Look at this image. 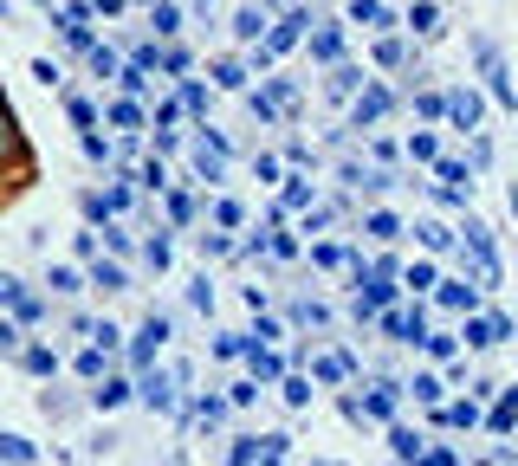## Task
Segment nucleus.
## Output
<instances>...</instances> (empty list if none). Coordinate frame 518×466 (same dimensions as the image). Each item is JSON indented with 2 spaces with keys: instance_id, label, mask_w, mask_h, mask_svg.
Returning a JSON list of instances; mask_svg holds the SVG:
<instances>
[{
  "instance_id": "obj_19",
  "label": "nucleus",
  "mask_w": 518,
  "mask_h": 466,
  "mask_svg": "<svg viewBox=\"0 0 518 466\" xmlns=\"http://www.w3.org/2000/svg\"><path fill=\"white\" fill-rule=\"evenodd\" d=\"M259 33H266V13H259V7H240V13H234V39L259 46Z\"/></svg>"
},
{
  "instance_id": "obj_18",
  "label": "nucleus",
  "mask_w": 518,
  "mask_h": 466,
  "mask_svg": "<svg viewBox=\"0 0 518 466\" xmlns=\"http://www.w3.org/2000/svg\"><path fill=\"white\" fill-rule=\"evenodd\" d=\"M130 395H136V389H130L124 376H104L98 389H91V402H98V408H117V402H130Z\"/></svg>"
},
{
  "instance_id": "obj_45",
  "label": "nucleus",
  "mask_w": 518,
  "mask_h": 466,
  "mask_svg": "<svg viewBox=\"0 0 518 466\" xmlns=\"http://www.w3.org/2000/svg\"><path fill=\"white\" fill-rule=\"evenodd\" d=\"M20 350V318H0V356Z\"/></svg>"
},
{
  "instance_id": "obj_35",
  "label": "nucleus",
  "mask_w": 518,
  "mask_h": 466,
  "mask_svg": "<svg viewBox=\"0 0 518 466\" xmlns=\"http://www.w3.org/2000/svg\"><path fill=\"white\" fill-rule=\"evenodd\" d=\"M149 26H156V33H182V13H175L169 0H156V13H149Z\"/></svg>"
},
{
  "instance_id": "obj_26",
  "label": "nucleus",
  "mask_w": 518,
  "mask_h": 466,
  "mask_svg": "<svg viewBox=\"0 0 518 466\" xmlns=\"http://www.w3.org/2000/svg\"><path fill=\"white\" fill-rule=\"evenodd\" d=\"M136 188H143V195H162V188H169V169H162V162H143V169H136Z\"/></svg>"
},
{
  "instance_id": "obj_53",
  "label": "nucleus",
  "mask_w": 518,
  "mask_h": 466,
  "mask_svg": "<svg viewBox=\"0 0 518 466\" xmlns=\"http://www.w3.org/2000/svg\"><path fill=\"white\" fill-rule=\"evenodd\" d=\"M33 78H39V85H65V78H59V65H52V59H33Z\"/></svg>"
},
{
  "instance_id": "obj_47",
  "label": "nucleus",
  "mask_w": 518,
  "mask_h": 466,
  "mask_svg": "<svg viewBox=\"0 0 518 466\" xmlns=\"http://www.w3.org/2000/svg\"><path fill=\"white\" fill-rule=\"evenodd\" d=\"M415 111H421V117H447V98H441V91H421Z\"/></svg>"
},
{
  "instance_id": "obj_25",
  "label": "nucleus",
  "mask_w": 518,
  "mask_h": 466,
  "mask_svg": "<svg viewBox=\"0 0 518 466\" xmlns=\"http://www.w3.org/2000/svg\"><path fill=\"white\" fill-rule=\"evenodd\" d=\"M20 363L33 369V376H52V369H59V356H52L46 344H26V350H20Z\"/></svg>"
},
{
  "instance_id": "obj_34",
  "label": "nucleus",
  "mask_w": 518,
  "mask_h": 466,
  "mask_svg": "<svg viewBox=\"0 0 518 466\" xmlns=\"http://www.w3.org/2000/svg\"><path fill=\"white\" fill-rule=\"evenodd\" d=\"M117 85H124V91H130V98H143V91H149V72H143V65H136V59H130V65H124V72H117Z\"/></svg>"
},
{
  "instance_id": "obj_12",
  "label": "nucleus",
  "mask_w": 518,
  "mask_h": 466,
  "mask_svg": "<svg viewBox=\"0 0 518 466\" xmlns=\"http://www.w3.org/2000/svg\"><path fill=\"white\" fill-rule=\"evenodd\" d=\"M402 26H415L421 39H434V33H441V7H434V0H415V7L402 13Z\"/></svg>"
},
{
  "instance_id": "obj_1",
  "label": "nucleus",
  "mask_w": 518,
  "mask_h": 466,
  "mask_svg": "<svg viewBox=\"0 0 518 466\" xmlns=\"http://www.w3.org/2000/svg\"><path fill=\"white\" fill-rule=\"evenodd\" d=\"M467 46H473V65H480L486 91H493V98L506 104V111H518V91H512V72H506V52H499V46H493V39H486V33H473Z\"/></svg>"
},
{
  "instance_id": "obj_39",
  "label": "nucleus",
  "mask_w": 518,
  "mask_h": 466,
  "mask_svg": "<svg viewBox=\"0 0 518 466\" xmlns=\"http://www.w3.org/2000/svg\"><path fill=\"white\" fill-rule=\"evenodd\" d=\"M311 259H318V266H357V259H350L344 246H331V240H324V246H311Z\"/></svg>"
},
{
  "instance_id": "obj_54",
  "label": "nucleus",
  "mask_w": 518,
  "mask_h": 466,
  "mask_svg": "<svg viewBox=\"0 0 518 466\" xmlns=\"http://www.w3.org/2000/svg\"><path fill=\"white\" fill-rule=\"evenodd\" d=\"M201 421H208V428H214V421H227V402H221V395H208V402H201Z\"/></svg>"
},
{
  "instance_id": "obj_48",
  "label": "nucleus",
  "mask_w": 518,
  "mask_h": 466,
  "mask_svg": "<svg viewBox=\"0 0 518 466\" xmlns=\"http://www.w3.org/2000/svg\"><path fill=\"white\" fill-rule=\"evenodd\" d=\"M188 305H195V311H214V285L195 279V285H188Z\"/></svg>"
},
{
  "instance_id": "obj_24",
  "label": "nucleus",
  "mask_w": 518,
  "mask_h": 466,
  "mask_svg": "<svg viewBox=\"0 0 518 466\" xmlns=\"http://www.w3.org/2000/svg\"><path fill=\"white\" fill-rule=\"evenodd\" d=\"M104 363H111V350H104V344H91L85 356H78V376H85V382H104Z\"/></svg>"
},
{
  "instance_id": "obj_14",
  "label": "nucleus",
  "mask_w": 518,
  "mask_h": 466,
  "mask_svg": "<svg viewBox=\"0 0 518 466\" xmlns=\"http://www.w3.org/2000/svg\"><path fill=\"white\" fill-rule=\"evenodd\" d=\"M337 52H344V33H337V26H318V33H311V59L337 65Z\"/></svg>"
},
{
  "instance_id": "obj_23",
  "label": "nucleus",
  "mask_w": 518,
  "mask_h": 466,
  "mask_svg": "<svg viewBox=\"0 0 518 466\" xmlns=\"http://www.w3.org/2000/svg\"><path fill=\"white\" fill-rule=\"evenodd\" d=\"M46 285H52V292H59V298H72V292H85L91 279H78L72 266H52V272H46Z\"/></svg>"
},
{
  "instance_id": "obj_13",
  "label": "nucleus",
  "mask_w": 518,
  "mask_h": 466,
  "mask_svg": "<svg viewBox=\"0 0 518 466\" xmlns=\"http://www.w3.org/2000/svg\"><path fill=\"white\" fill-rule=\"evenodd\" d=\"M434 298H441L447 311H473V305H480V298H473V285H467V279H441V285H434Z\"/></svg>"
},
{
  "instance_id": "obj_38",
  "label": "nucleus",
  "mask_w": 518,
  "mask_h": 466,
  "mask_svg": "<svg viewBox=\"0 0 518 466\" xmlns=\"http://www.w3.org/2000/svg\"><path fill=\"white\" fill-rule=\"evenodd\" d=\"M13 318H20V324H39V318H46V305H39L33 292H20V298H13Z\"/></svg>"
},
{
  "instance_id": "obj_4",
  "label": "nucleus",
  "mask_w": 518,
  "mask_h": 466,
  "mask_svg": "<svg viewBox=\"0 0 518 466\" xmlns=\"http://www.w3.org/2000/svg\"><path fill=\"white\" fill-rule=\"evenodd\" d=\"M136 402L156 408V415H169V408H175V382L162 376V369H143V376H136Z\"/></svg>"
},
{
  "instance_id": "obj_41",
  "label": "nucleus",
  "mask_w": 518,
  "mask_h": 466,
  "mask_svg": "<svg viewBox=\"0 0 518 466\" xmlns=\"http://www.w3.org/2000/svg\"><path fill=\"white\" fill-rule=\"evenodd\" d=\"M91 72H98V78H117V72H124V65H117V52L91 46Z\"/></svg>"
},
{
  "instance_id": "obj_11",
  "label": "nucleus",
  "mask_w": 518,
  "mask_h": 466,
  "mask_svg": "<svg viewBox=\"0 0 518 466\" xmlns=\"http://www.w3.org/2000/svg\"><path fill=\"white\" fill-rule=\"evenodd\" d=\"M350 20H357V26H370V33H389V26H395V13L383 7V0H350Z\"/></svg>"
},
{
  "instance_id": "obj_22",
  "label": "nucleus",
  "mask_w": 518,
  "mask_h": 466,
  "mask_svg": "<svg viewBox=\"0 0 518 466\" xmlns=\"http://www.w3.org/2000/svg\"><path fill=\"white\" fill-rule=\"evenodd\" d=\"M111 123H117L124 136H136V130H143V111H136V98H117V104H111Z\"/></svg>"
},
{
  "instance_id": "obj_58",
  "label": "nucleus",
  "mask_w": 518,
  "mask_h": 466,
  "mask_svg": "<svg viewBox=\"0 0 518 466\" xmlns=\"http://www.w3.org/2000/svg\"><path fill=\"white\" fill-rule=\"evenodd\" d=\"M318 466H331V460H318Z\"/></svg>"
},
{
  "instance_id": "obj_46",
  "label": "nucleus",
  "mask_w": 518,
  "mask_h": 466,
  "mask_svg": "<svg viewBox=\"0 0 518 466\" xmlns=\"http://www.w3.org/2000/svg\"><path fill=\"white\" fill-rule=\"evenodd\" d=\"M182 111H195V117H208V91H201V85H182Z\"/></svg>"
},
{
  "instance_id": "obj_3",
  "label": "nucleus",
  "mask_w": 518,
  "mask_h": 466,
  "mask_svg": "<svg viewBox=\"0 0 518 466\" xmlns=\"http://www.w3.org/2000/svg\"><path fill=\"white\" fill-rule=\"evenodd\" d=\"M389 111H395L389 91H383V85H363V98L350 104V130H376V123H383Z\"/></svg>"
},
{
  "instance_id": "obj_20",
  "label": "nucleus",
  "mask_w": 518,
  "mask_h": 466,
  "mask_svg": "<svg viewBox=\"0 0 518 466\" xmlns=\"http://www.w3.org/2000/svg\"><path fill=\"white\" fill-rule=\"evenodd\" d=\"M0 460H7V466H33L39 454H33V441H20V434H0Z\"/></svg>"
},
{
  "instance_id": "obj_51",
  "label": "nucleus",
  "mask_w": 518,
  "mask_h": 466,
  "mask_svg": "<svg viewBox=\"0 0 518 466\" xmlns=\"http://www.w3.org/2000/svg\"><path fill=\"white\" fill-rule=\"evenodd\" d=\"M214 221H221V227H240L247 214H240V201H214Z\"/></svg>"
},
{
  "instance_id": "obj_43",
  "label": "nucleus",
  "mask_w": 518,
  "mask_h": 466,
  "mask_svg": "<svg viewBox=\"0 0 518 466\" xmlns=\"http://www.w3.org/2000/svg\"><path fill=\"white\" fill-rule=\"evenodd\" d=\"M65 117H72V123H78V130H91V123H98V111H91V104H85V98H65Z\"/></svg>"
},
{
  "instance_id": "obj_29",
  "label": "nucleus",
  "mask_w": 518,
  "mask_h": 466,
  "mask_svg": "<svg viewBox=\"0 0 518 466\" xmlns=\"http://www.w3.org/2000/svg\"><path fill=\"white\" fill-rule=\"evenodd\" d=\"M518 428V389H506V402L493 408V434H512Z\"/></svg>"
},
{
  "instance_id": "obj_52",
  "label": "nucleus",
  "mask_w": 518,
  "mask_h": 466,
  "mask_svg": "<svg viewBox=\"0 0 518 466\" xmlns=\"http://www.w3.org/2000/svg\"><path fill=\"white\" fill-rule=\"evenodd\" d=\"M285 402L305 408V402H311V382H305V376H292V382H285Z\"/></svg>"
},
{
  "instance_id": "obj_10",
  "label": "nucleus",
  "mask_w": 518,
  "mask_h": 466,
  "mask_svg": "<svg viewBox=\"0 0 518 466\" xmlns=\"http://www.w3.org/2000/svg\"><path fill=\"white\" fill-rule=\"evenodd\" d=\"M447 117H454L460 130H480V98H473L467 85H460V91H447Z\"/></svg>"
},
{
  "instance_id": "obj_56",
  "label": "nucleus",
  "mask_w": 518,
  "mask_h": 466,
  "mask_svg": "<svg viewBox=\"0 0 518 466\" xmlns=\"http://www.w3.org/2000/svg\"><path fill=\"white\" fill-rule=\"evenodd\" d=\"M415 466H454V454H421Z\"/></svg>"
},
{
  "instance_id": "obj_31",
  "label": "nucleus",
  "mask_w": 518,
  "mask_h": 466,
  "mask_svg": "<svg viewBox=\"0 0 518 466\" xmlns=\"http://www.w3.org/2000/svg\"><path fill=\"white\" fill-rule=\"evenodd\" d=\"M415 233H421V246H428V253H447V246H454V233H447L441 221H421Z\"/></svg>"
},
{
  "instance_id": "obj_15",
  "label": "nucleus",
  "mask_w": 518,
  "mask_h": 466,
  "mask_svg": "<svg viewBox=\"0 0 518 466\" xmlns=\"http://www.w3.org/2000/svg\"><path fill=\"white\" fill-rule=\"evenodd\" d=\"M389 447H395V460H408V466H415L421 454H428V441H421L415 428H389Z\"/></svg>"
},
{
  "instance_id": "obj_9",
  "label": "nucleus",
  "mask_w": 518,
  "mask_h": 466,
  "mask_svg": "<svg viewBox=\"0 0 518 466\" xmlns=\"http://www.w3.org/2000/svg\"><path fill=\"white\" fill-rule=\"evenodd\" d=\"M395 402H402V382H383V389H370V395H363V421H389Z\"/></svg>"
},
{
  "instance_id": "obj_7",
  "label": "nucleus",
  "mask_w": 518,
  "mask_h": 466,
  "mask_svg": "<svg viewBox=\"0 0 518 466\" xmlns=\"http://www.w3.org/2000/svg\"><path fill=\"white\" fill-rule=\"evenodd\" d=\"M363 85H370V78H363L357 65H331V78H324V91H331L337 104H357V98H363Z\"/></svg>"
},
{
  "instance_id": "obj_21",
  "label": "nucleus",
  "mask_w": 518,
  "mask_h": 466,
  "mask_svg": "<svg viewBox=\"0 0 518 466\" xmlns=\"http://www.w3.org/2000/svg\"><path fill=\"white\" fill-rule=\"evenodd\" d=\"M376 65H389V72H402V65H408V46H402V39H395V33H383V39H376Z\"/></svg>"
},
{
  "instance_id": "obj_28",
  "label": "nucleus",
  "mask_w": 518,
  "mask_h": 466,
  "mask_svg": "<svg viewBox=\"0 0 518 466\" xmlns=\"http://www.w3.org/2000/svg\"><path fill=\"white\" fill-rule=\"evenodd\" d=\"M434 421H441V428H473V421H480V408H473V402H454V408H441Z\"/></svg>"
},
{
  "instance_id": "obj_37",
  "label": "nucleus",
  "mask_w": 518,
  "mask_h": 466,
  "mask_svg": "<svg viewBox=\"0 0 518 466\" xmlns=\"http://www.w3.org/2000/svg\"><path fill=\"white\" fill-rule=\"evenodd\" d=\"M311 195H318V188H311V182H298V175H292V182H285V201H279V208H311Z\"/></svg>"
},
{
  "instance_id": "obj_44",
  "label": "nucleus",
  "mask_w": 518,
  "mask_h": 466,
  "mask_svg": "<svg viewBox=\"0 0 518 466\" xmlns=\"http://www.w3.org/2000/svg\"><path fill=\"white\" fill-rule=\"evenodd\" d=\"M0 156H20V136H13V117H7V104H0Z\"/></svg>"
},
{
  "instance_id": "obj_50",
  "label": "nucleus",
  "mask_w": 518,
  "mask_h": 466,
  "mask_svg": "<svg viewBox=\"0 0 518 466\" xmlns=\"http://www.w3.org/2000/svg\"><path fill=\"white\" fill-rule=\"evenodd\" d=\"M253 454H259V447H253V434H240V441H234V454H227V466H253Z\"/></svg>"
},
{
  "instance_id": "obj_17",
  "label": "nucleus",
  "mask_w": 518,
  "mask_h": 466,
  "mask_svg": "<svg viewBox=\"0 0 518 466\" xmlns=\"http://www.w3.org/2000/svg\"><path fill=\"white\" fill-rule=\"evenodd\" d=\"M311 369H318V382H344V376H357V356H344V350H337V356H318Z\"/></svg>"
},
{
  "instance_id": "obj_49",
  "label": "nucleus",
  "mask_w": 518,
  "mask_h": 466,
  "mask_svg": "<svg viewBox=\"0 0 518 466\" xmlns=\"http://www.w3.org/2000/svg\"><path fill=\"white\" fill-rule=\"evenodd\" d=\"M428 356H441V363H454V337H447V331H428Z\"/></svg>"
},
{
  "instance_id": "obj_16",
  "label": "nucleus",
  "mask_w": 518,
  "mask_h": 466,
  "mask_svg": "<svg viewBox=\"0 0 518 466\" xmlns=\"http://www.w3.org/2000/svg\"><path fill=\"white\" fill-rule=\"evenodd\" d=\"M91 285H98V292H130V272H124V266H104V259H91Z\"/></svg>"
},
{
  "instance_id": "obj_40",
  "label": "nucleus",
  "mask_w": 518,
  "mask_h": 466,
  "mask_svg": "<svg viewBox=\"0 0 518 466\" xmlns=\"http://www.w3.org/2000/svg\"><path fill=\"white\" fill-rule=\"evenodd\" d=\"M363 233H370V240H395L402 227H395V214H370V221H363Z\"/></svg>"
},
{
  "instance_id": "obj_30",
  "label": "nucleus",
  "mask_w": 518,
  "mask_h": 466,
  "mask_svg": "<svg viewBox=\"0 0 518 466\" xmlns=\"http://www.w3.org/2000/svg\"><path fill=\"white\" fill-rule=\"evenodd\" d=\"M402 285H408V292L421 298V292H434V285H441V279H434V266H428V259H421V266H408V272H402Z\"/></svg>"
},
{
  "instance_id": "obj_55",
  "label": "nucleus",
  "mask_w": 518,
  "mask_h": 466,
  "mask_svg": "<svg viewBox=\"0 0 518 466\" xmlns=\"http://www.w3.org/2000/svg\"><path fill=\"white\" fill-rule=\"evenodd\" d=\"M13 298H20V285H13V279H0V305L13 311Z\"/></svg>"
},
{
  "instance_id": "obj_32",
  "label": "nucleus",
  "mask_w": 518,
  "mask_h": 466,
  "mask_svg": "<svg viewBox=\"0 0 518 466\" xmlns=\"http://www.w3.org/2000/svg\"><path fill=\"white\" fill-rule=\"evenodd\" d=\"M408 156H415V162H441V143H434L428 130H415V136H408Z\"/></svg>"
},
{
  "instance_id": "obj_27",
  "label": "nucleus",
  "mask_w": 518,
  "mask_h": 466,
  "mask_svg": "<svg viewBox=\"0 0 518 466\" xmlns=\"http://www.w3.org/2000/svg\"><path fill=\"white\" fill-rule=\"evenodd\" d=\"M214 85H221V91H247V72H240L234 59H214Z\"/></svg>"
},
{
  "instance_id": "obj_57",
  "label": "nucleus",
  "mask_w": 518,
  "mask_h": 466,
  "mask_svg": "<svg viewBox=\"0 0 518 466\" xmlns=\"http://www.w3.org/2000/svg\"><path fill=\"white\" fill-rule=\"evenodd\" d=\"M195 7H201V13H208V0H195Z\"/></svg>"
},
{
  "instance_id": "obj_36",
  "label": "nucleus",
  "mask_w": 518,
  "mask_h": 466,
  "mask_svg": "<svg viewBox=\"0 0 518 466\" xmlns=\"http://www.w3.org/2000/svg\"><path fill=\"white\" fill-rule=\"evenodd\" d=\"M143 259H149V266H156V272H169V233H149Z\"/></svg>"
},
{
  "instance_id": "obj_8",
  "label": "nucleus",
  "mask_w": 518,
  "mask_h": 466,
  "mask_svg": "<svg viewBox=\"0 0 518 466\" xmlns=\"http://www.w3.org/2000/svg\"><path fill=\"white\" fill-rule=\"evenodd\" d=\"M460 337H467L473 350H493V344H506V337H512V324L506 318H467V331H460Z\"/></svg>"
},
{
  "instance_id": "obj_5",
  "label": "nucleus",
  "mask_w": 518,
  "mask_h": 466,
  "mask_svg": "<svg viewBox=\"0 0 518 466\" xmlns=\"http://www.w3.org/2000/svg\"><path fill=\"white\" fill-rule=\"evenodd\" d=\"M376 324H383L395 344H428V318H421V311H389V318H376Z\"/></svg>"
},
{
  "instance_id": "obj_2",
  "label": "nucleus",
  "mask_w": 518,
  "mask_h": 466,
  "mask_svg": "<svg viewBox=\"0 0 518 466\" xmlns=\"http://www.w3.org/2000/svg\"><path fill=\"white\" fill-rule=\"evenodd\" d=\"M162 344H169V318H162V311H149V318H143V331H136V344H130V363H136V369H149Z\"/></svg>"
},
{
  "instance_id": "obj_6",
  "label": "nucleus",
  "mask_w": 518,
  "mask_h": 466,
  "mask_svg": "<svg viewBox=\"0 0 518 466\" xmlns=\"http://www.w3.org/2000/svg\"><path fill=\"white\" fill-rule=\"evenodd\" d=\"M305 26H318V20H311V13H285V26H272V33H266V52H272V59L292 52L298 39H305Z\"/></svg>"
},
{
  "instance_id": "obj_42",
  "label": "nucleus",
  "mask_w": 518,
  "mask_h": 466,
  "mask_svg": "<svg viewBox=\"0 0 518 466\" xmlns=\"http://www.w3.org/2000/svg\"><path fill=\"white\" fill-rule=\"evenodd\" d=\"M78 149H85V162H111V143H104V136H78Z\"/></svg>"
},
{
  "instance_id": "obj_33",
  "label": "nucleus",
  "mask_w": 518,
  "mask_h": 466,
  "mask_svg": "<svg viewBox=\"0 0 518 466\" xmlns=\"http://www.w3.org/2000/svg\"><path fill=\"white\" fill-rule=\"evenodd\" d=\"M408 389H415V402H428V408H441V376H415V382H408Z\"/></svg>"
}]
</instances>
